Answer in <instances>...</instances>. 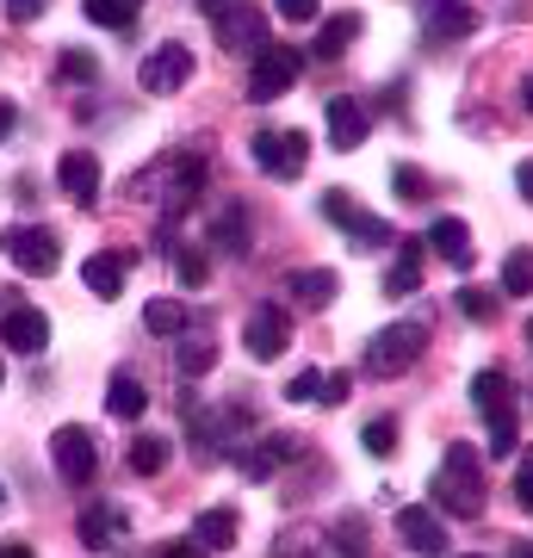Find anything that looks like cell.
Returning <instances> with one entry per match:
<instances>
[{
	"label": "cell",
	"instance_id": "1",
	"mask_svg": "<svg viewBox=\"0 0 533 558\" xmlns=\"http://www.w3.org/2000/svg\"><path fill=\"white\" fill-rule=\"evenodd\" d=\"M435 509H440V515H459V521H477V515H484V465H477V447H472V440H453V447L440 453Z\"/></svg>",
	"mask_w": 533,
	"mask_h": 558
},
{
	"label": "cell",
	"instance_id": "2",
	"mask_svg": "<svg viewBox=\"0 0 533 558\" xmlns=\"http://www.w3.org/2000/svg\"><path fill=\"white\" fill-rule=\"evenodd\" d=\"M428 348V317H403V323H385L373 341H366V373L373 379H397V373H410L415 360Z\"/></svg>",
	"mask_w": 533,
	"mask_h": 558
},
{
	"label": "cell",
	"instance_id": "3",
	"mask_svg": "<svg viewBox=\"0 0 533 558\" xmlns=\"http://www.w3.org/2000/svg\"><path fill=\"white\" fill-rule=\"evenodd\" d=\"M211 25H218V50L223 57H249L255 62L267 44H274V32H267V13L261 7H249V0H230V7H218L211 13Z\"/></svg>",
	"mask_w": 533,
	"mask_h": 558
},
{
	"label": "cell",
	"instance_id": "4",
	"mask_svg": "<svg viewBox=\"0 0 533 558\" xmlns=\"http://www.w3.org/2000/svg\"><path fill=\"white\" fill-rule=\"evenodd\" d=\"M0 248H7V260L32 279H50L62 267V242H57V230H44V223H13V230L0 236Z\"/></svg>",
	"mask_w": 533,
	"mask_h": 558
},
{
	"label": "cell",
	"instance_id": "5",
	"mask_svg": "<svg viewBox=\"0 0 533 558\" xmlns=\"http://www.w3.org/2000/svg\"><path fill=\"white\" fill-rule=\"evenodd\" d=\"M298 75H304V57H298L292 44H267L255 57V69H249V100L267 106V100H279V94H292Z\"/></svg>",
	"mask_w": 533,
	"mask_h": 558
},
{
	"label": "cell",
	"instance_id": "6",
	"mask_svg": "<svg viewBox=\"0 0 533 558\" xmlns=\"http://www.w3.org/2000/svg\"><path fill=\"white\" fill-rule=\"evenodd\" d=\"M323 218H329V223H341L354 248H385V242H397V230H391V223H385V218H373V211H360V205L348 199V186H329V193H323Z\"/></svg>",
	"mask_w": 533,
	"mask_h": 558
},
{
	"label": "cell",
	"instance_id": "7",
	"mask_svg": "<svg viewBox=\"0 0 533 558\" xmlns=\"http://www.w3.org/2000/svg\"><path fill=\"white\" fill-rule=\"evenodd\" d=\"M50 459H57V478L62 484H94V472H99V447H94V435L81 428V422H62L57 435H50Z\"/></svg>",
	"mask_w": 533,
	"mask_h": 558
},
{
	"label": "cell",
	"instance_id": "8",
	"mask_svg": "<svg viewBox=\"0 0 533 558\" xmlns=\"http://www.w3.org/2000/svg\"><path fill=\"white\" fill-rule=\"evenodd\" d=\"M255 168L279 180H298L311 168V137L304 131H261L255 137Z\"/></svg>",
	"mask_w": 533,
	"mask_h": 558
},
{
	"label": "cell",
	"instance_id": "9",
	"mask_svg": "<svg viewBox=\"0 0 533 558\" xmlns=\"http://www.w3.org/2000/svg\"><path fill=\"white\" fill-rule=\"evenodd\" d=\"M242 341H249V360H279L292 348V311L286 304H255L249 323H242Z\"/></svg>",
	"mask_w": 533,
	"mask_h": 558
},
{
	"label": "cell",
	"instance_id": "10",
	"mask_svg": "<svg viewBox=\"0 0 533 558\" xmlns=\"http://www.w3.org/2000/svg\"><path fill=\"white\" fill-rule=\"evenodd\" d=\"M143 94H180L186 81H193V50L186 44H161V50H149L137 69Z\"/></svg>",
	"mask_w": 533,
	"mask_h": 558
},
{
	"label": "cell",
	"instance_id": "11",
	"mask_svg": "<svg viewBox=\"0 0 533 558\" xmlns=\"http://www.w3.org/2000/svg\"><path fill=\"white\" fill-rule=\"evenodd\" d=\"M0 341L13 348V354H32L38 360L50 348V317H44L38 304H13L7 317H0Z\"/></svg>",
	"mask_w": 533,
	"mask_h": 558
},
{
	"label": "cell",
	"instance_id": "12",
	"mask_svg": "<svg viewBox=\"0 0 533 558\" xmlns=\"http://www.w3.org/2000/svg\"><path fill=\"white\" fill-rule=\"evenodd\" d=\"M298 453H304V440H298V435H255V440H242V447H237V459H242V472H249V478H274L279 465L298 459Z\"/></svg>",
	"mask_w": 533,
	"mask_h": 558
},
{
	"label": "cell",
	"instance_id": "13",
	"mask_svg": "<svg viewBox=\"0 0 533 558\" xmlns=\"http://www.w3.org/2000/svg\"><path fill=\"white\" fill-rule=\"evenodd\" d=\"M422 32H428V44H453L477 32V7L472 0H422Z\"/></svg>",
	"mask_w": 533,
	"mask_h": 558
},
{
	"label": "cell",
	"instance_id": "14",
	"mask_svg": "<svg viewBox=\"0 0 533 558\" xmlns=\"http://www.w3.org/2000/svg\"><path fill=\"white\" fill-rule=\"evenodd\" d=\"M81 546H87V553H112V546H119L124 534H131V521H124V509L119 502H87V509H81Z\"/></svg>",
	"mask_w": 533,
	"mask_h": 558
},
{
	"label": "cell",
	"instance_id": "15",
	"mask_svg": "<svg viewBox=\"0 0 533 558\" xmlns=\"http://www.w3.org/2000/svg\"><path fill=\"white\" fill-rule=\"evenodd\" d=\"M323 124H329V149H360L366 143V131H373V119H366V106L348 100V94H336V100L323 106Z\"/></svg>",
	"mask_w": 533,
	"mask_h": 558
},
{
	"label": "cell",
	"instance_id": "16",
	"mask_svg": "<svg viewBox=\"0 0 533 558\" xmlns=\"http://www.w3.org/2000/svg\"><path fill=\"white\" fill-rule=\"evenodd\" d=\"M397 539L410 553H447V521H440V509L410 502V509H397Z\"/></svg>",
	"mask_w": 533,
	"mask_h": 558
},
{
	"label": "cell",
	"instance_id": "17",
	"mask_svg": "<svg viewBox=\"0 0 533 558\" xmlns=\"http://www.w3.org/2000/svg\"><path fill=\"white\" fill-rule=\"evenodd\" d=\"M57 180H62V193L87 211V205H99V156L94 149H69V156L57 161Z\"/></svg>",
	"mask_w": 533,
	"mask_h": 558
},
{
	"label": "cell",
	"instance_id": "18",
	"mask_svg": "<svg viewBox=\"0 0 533 558\" xmlns=\"http://www.w3.org/2000/svg\"><path fill=\"white\" fill-rule=\"evenodd\" d=\"M242 428H249V410H230V403H223V410H211V416H198V428H193V440H198V459H218L223 453V440H230V447H242Z\"/></svg>",
	"mask_w": 533,
	"mask_h": 558
},
{
	"label": "cell",
	"instance_id": "19",
	"mask_svg": "<svg viewBox=\"0 0 533 558\" xmlns=\"http://www.w3.org/2000/svg\"><path fill=\"white\" fill-rule=\"evenodd\" d=\"M286 292H292L298 311H323V304H336L341 274H329V267H298V274L286 279Z\"/></svg>",
	"mask_w": 533,
	"mask_h": 558
},
{
	"label": "cell",
	"instance_id": "20",
	"mask_svg": "<svg viewBox=\"0 0 533 558\" xmlns=\"http://www.w3.org/2000/svg\"><path fill=\"white\" fill-rule=\"evenodd\" d=\"M186 539H193L198 553H230L237 546V509H205Z\"/></svg>",
	"mask_w": 533,
	"mask_h": 558
},
{
	"label": "cell",
	"instance_id": "21",
	"mask_svg": "<svg viewBox=\"0 0 533 558\" xmlns=\"http://www.w3.org/2000/svg\"><path fill=\"white\" fill-rule=\"evenodd\" d=\"M81 286L94 299H119L124 292V255H87L81 260Z\"/></svg>",
	"mask_w": 533,
	"mask_h": 558
},
{
	"label": "cell",
	"instance_id": "22",
	"mask_svg": "<svg viewBox=\"0 0 533 558\" xmlns=\"http://www.w3.org/2000/svg\"><path fill=\"white\" fill-rule=\"evenodd\" d=\"M354 38H360V13H336V20H323L311 57L316 62H336V57H348V44H354Z\"/></svg>",
	"mask_w": 533,
	"mask_h": 558
},
{
	"label": "cell",
	"instance_id": "23",
	"mask_svg": "<svg viewBox=\"0 0 533 558\" xmlns=\"http://www.w3.org/2000/svg\"><path fill=\"white\" fill-rule=\"evenodd\" d=\"M422 242H435V255L447 260V267H472V230H465L459 218H440Z\"/></svg>",
	"mask_w": 533,
	"mask_h": 558
},
{
	"label": "cell",
	"instance_id": "24",
	"mask_svg": "<svg viewBox=\"0 0 533 558\" xmlns=\"http://www.w3.org/2000/svg\"><path fill=\"white\" fill-rule=\"evenodd\" d=\"M472 403L484 410V416H502V410H514V385H509V373H496V366L472 373Z\"/></svg>",
	"mask_w": 533,
	"mask_h": 558
},
{
	"label": "cell",
	"instance_id": "25",
	"mask_svg": "<svg viewBox=\"0 0 533 558\" xmlns=\"http://www.w3.org/2000/svg\"><path fill=\"white\" fill-rule=\"evenodd\" d=\"M143 403H149V391H143L137 373H112V385H106V416L131 422V416H143Z\"/></svg>",
	"mask_w": 533,
	"mask_h": 558
},
{
	"label": "cell",
	"instance_id": "26",
	"mask_svg": "<svg viewBox=\"0 0 533 558\" xmlns=\"http://www.w3.org/2000/svg\"><path fill=\"white\" fill-rule=\"evenodd\" d=\"M415 286H422V242H403L391 260V274H385V292L391 299H410Z\"/></svg>",
	"mask_w": 533,
	"mask_h": 558
},
{
	"label": "cell",
	"instance_id": "27",
	"mask_svg": "<svg viewBox=\"0 0 533 558\" xmlns=\"http://www.w3.org/2000/svg\"><path fill=\"white\" fill-rule=\"evenodd\" d=\"M186 323H193V311L180 299H149L143 304V329L149 336H186Z\"/></svg>",
	"mask_w": 533,
	"mask_h": 558
},
{
	"label": "cell",
	"instance_id": "28",
	"mask_svg": "<svg viewBox=\"0 0 533 558\" xmlns=\"http://www.w3.org/2000/svg\"><path fill=\"white\" fill-rule=\"evenodd\" d=\"M81 13L94 25H106V32H131L143 13V0H81Z\"/></svg>",
	"mask_w": 533,
	"mask_h": 558
},
{
	"label": "cell",
	"instance_id": "29",
	"mask_svg": "<svg viewBox=\"0 0 533 558\" xmlns=\"http://www.w3.org/2000/svg\"><path fill=\"white\" fill-rule=\"evenodd\" d=\"M161 465H168V440H161V435H137V440H131V472H137V478H156Z\"/></svg>",
	"mask_w": 533,
	"mask_h": 558
},
{
	"label": "cell",
	"instance_id": "30",
	"mask_svg": "<svg viewBox=\"0 0 533 558\" xmlns=\"http://www.w3.org/2000/svg\"><path fill=\"white\" fill-rule=\"evenodd\" d=\"M211 366H218V348H211V341H186V348H180V360H174L180 379H205Z\"/></svg>",
	"mask_w": 533,
	"mask_h": 558
},
{
	"label": "cell",
	"instance_id": "31",
	"mask_svg": "<svg viewBox=\"0 0 533 558\" xmlns=\"http://www.w3.org/2000/svg\"><path fill=\"white\" fill-rule=\"evenodd\" d=\"M360 447H366L373 459H391L397 453V422L391 416H373L366 428H360Z\"/></svg>",
	"mask_w": 533,
	"mask_h": 558
},
{
	"label": "cell",
	"instance_id": "32",
	"mask_svg": "<svg viewBox=\"0 0 533 558\" xmlns=\"http://www.w3.org/2000/svg\"><path fill=\"white\" fill-rule=\"evenodd\" d=\"M502 292H521V299L533 292V248H514V255L502 260Z\"/></svg>",
	"mask_w": 533,
	"mask_h": 558
},
{
	"label": "cell",
	"instance_id": "33",
	"mask_svg": "<svg viewBox=\"0 0 533 558\" xmlns=\"http://www.w3.org/2000/svg\"><path fill=\"white\" fill-rule=\"evenodd\" d=\"M391 186H397V199H403V205L428 199V174H422V168H410V161H397V168H391Z\"/></svg>",
	"mask_w": 533,
	"mask_h": 558
},
{
	"label": "cell",
	"instance_id": "34",
	"mask_svg": "<svg viewBox=\"0 0 533 558\" xmlns=\"http://www.w3.org/2000/svg\"><path fill=\"white\" fill-rule=\"evenodd\" d=\"M514 447H521V422H514V410H502V416H490V453L509 459Z\"/></svg>",
	"mask_w": 533,
	"mask_h": 558
},
{
	"label": "cell",
	"instance_id": "35",
	"mask_svg": "<svg viewBox=\"0 0 533 558\" xmlns=\"http://www.w3.org/2000/svg\"><path fill=\"white\" fill-rule=\"evenodd\" d=\"M459 311L472 323H496V292H484V286H459Z\"/></svg>",
	"mask_w": 533,
	"mask_h": 558
},
{
	"label": "cell",
	"instance_id": "36",
	"mask_svg": "<svg viewBox=\"0 0 533 558\" xmlns=\"http://www.w3.org/2000/svg\"><path fill=\"white\" fill-rule=\"evenodd\" d=\"M354 398V373H323V398L316 403H348Z\"/></svg>",
	"mask_w": 533,
	"mask_h": 558
},
{
	"label": "cell",
	"instance_id": "37",
	"mask_svg": "<svg viewBox=\"0 0 533 558\" xmlns=\"http://www.w3.org/2000/svg\"><path fill=\"white\" fill-rule=\"evenodd\" d=\"M286 398H292V403H316V398H323V373H298V379L286 385Z\"/></svg>",
	"mask_w": 533,
	"mask_h": 558
},
{
	"label": "cell",
	"instance_id": "38",
	"mask_svg": "<svg viewBox=\"0 0 533 558\" xmlns=\"http://www.w3.org/2000/svg\"><path fill=\"white\" fill-rule=\"evenodd\" d=\"M514 497H521V509L533 515V447H528V459L514 465Z\"/></svg>",
	"mask_w": 533,
	"mask_h": 558
},
{
	"label": "cell",
	"instance_id": "39",
	"mask_svg": "<svg viewBox=\"0 0 533 558\" xmlns=\"http://www.w3.org/2000/svg\"><path fill=\"white\" fill-rule=\"evenodd\" d=\"M218 248H230V255H249V242H242V218H223V223H218Z\"/></svg>",
	"mask_w": 533,
	"mask_h": 558
},
{
	"label": "cell",
	"instance_id": "40",
	"mask_svg": "<svg viewBox=\"0 0 533 558\" xmlns=\"http://www.w3.org/2000/svg\"><path fill=\"white\" fill-rule=\"evenodd\" d=\"M174 267H180V279H186V286H205V255H193V248H186V255H174Z\"/></svg>",
	"mask_w": 533,
	"mask_h": 558
},
{
	"label": "cell",
	"instance_id": "41",
	"mask_svg": "<svg viewBox=\"0 0 533 558\" xmlns=\"http://www.w3.org/2000/svg\"><path fill=\"white\" fill-rule=\"evenodd\" d=\"M279 20H292V25H311V20H316V0H279Z\"/></svg>",
	"mask_w": 533,
	"mask_h": 558
},
{
	"label": "cell",
	"instance_id": "42",
	"mask_svg": "<svg viewBox=\"0 0 533 558\" xmlns=\"http://www.w3.org/2000/svg\"><path fill=\"white\" fill-rule=\"evenodd\" d=\"M274 553H329V546H323V534H292V539H279Z\"/></svg>",
	"mask_w": 533,
	"mask_h": 558
},
{
	"label": "cell",
	"instance_id": "43",
	"mask_svg": "<svg viewBox=\"0 0 533 558\" xmlns=\"http://www.w3.org/2000/svg\"><path fill=\"white\" fill-rule=\"evenodd\" d=\"M62 75L69 81H94V57H62Z\"/></svg>",
	"mask_w": 533,
	"mask_h": 558
},
{
	"label": "cell",
	"instance_id": "44",
	"mask_svg": "<svg viewBox=\"0 0 533 558\" xmlns=\"http://www.w3.org/2000/svg\"><path fill=\"white\" fill-rule=\"evenodd\" d=\"M44 7H50V0H7V13H13V20H38V13H44Z\"/></svg>",
	"mask_w": 533,
	"mask_h": 558
},
{
	"label": "cell",
	"instance_id": "45",
	"mask_svg": "<svg viewBox=\"0 0 533 558\" xmlns=\"http://www.w3.org/2000/svg\"><path fill=\"white\" fill-rule=\"evenodd\" d=\"M514 193H521V199H528V205H533V156H528V161H521V168H514Z\"/></svg>",
	"mask_w": 533,
	"mask_h": 558
},
{
	"label": "cell",
	"instance_id": "46",
	"mask_svg": "<svg viewBox=\"0 0 533 558\" xmlns=\"http://www.w3.org/2000/svg\"><path fill=\"white\" fill-rule=\"evenodd\" d=\"M13 124H20V112H13V100H0V143L13 137Z\"/></svg>",
	"mask_w": 533,
	"mask_h": 558
},
{
	"label": "cell",
	"instance_id": "47",
	"mask_svg": "<svg viewBox=\"0 0 533 558\" xmlns=\"http://www.w3.org/2000/svg\"><path fill=\"white\" fill-rule=\"evenodd\" d=\"M521 106H528V112H533V81H521Z\"/></svg>",
	"mask_w": 533,
	"mask_h": 558
},
{
	"label": "cell",
	"instance_id": "48",
	"mask_svg": "<svg viewBox=\"0 0 533 558\" xmlns=\"http://www.w3.org/2000/svg\"><path fill=\"white\" fill-rule=\"evenodd\" d=\"M7 311H13V292H7V286H0V317H7Z\"/></svg>",
	"mask_w": 533,
	"mask_h": 558
},
{
	"label": "cell",
	"instance_id": "49",
	"mask_svg": "<svg viewBox=\"0 0 533 558\" xmlns=\"http://www.w3.org/2000/svg\"><path fill=\"white\" fill-rule=\"evenodd\" d=\"M528 341H533V317H528Z\"/></svg>",
	"mask_w": 533,
	"mask_h": 558
},
{
	"label": "cell",
	"instance_id": "50",
	"mask_svg": "<svg viewBox=\"0 0 533 558\" xmlns=\"http://www.w3.org/2000/svg\"><path fill=\"white\" fill-rule=\"evenodd\" d=\"M0 379H7V373H0Z\"/></svg>",
	"mask_w": 533,
	"mask_h": 558
}]
</instances>
